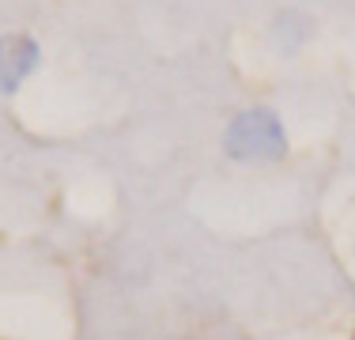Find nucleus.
<instances>
[{"mask_svg": "<svg viewBox=\"0 0 355 340\" xmlns=\"http://www.w3.org/2000/svg\"><path fill=\"white\" fill-rule=\"evenodd\" d=\"M223 151L239 163H272L287 151V133L280 117L265 106L242 110L223 133Z\"/></svg>", "mask_w": 355, "mask_h": 340, "instance_id": "f257e3e1", "label": "nucleus"}, {"mask_svg": "<svg viewBox=\"0 0 355 340\" xmlns=\"http://www.w3.org/2000/svg\"><path fill=\"white\" fill-rule=\"evenodd\" d=\"M38 68V42L27 34H0V95L19 91V83Z\"/></svg>", "mask_w": 355, "mask_h": 340, "instance_id": "f03ea898", "label": "nucleus"}, {"mask_svg": "<svg viewBox=\"0 0 355 340\" xmlns=\"http://www.w3.org/2000/svg\"><path fill=\"white\" fill-rule=\"evenodd\" d=\"M276 46L284 49H299V42L306 38V19H302V15H295V12H284L280 19H276Z\"/></svg>", "mask_w": 355, "mask_h": 340, "instance_id": "7ed1b4c3", "label": "nucleus"}]
</instances>
